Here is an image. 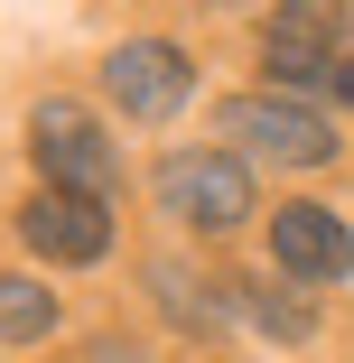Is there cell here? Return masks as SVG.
Listing matches in <instances>:
<instances>
[{
  "instance_id": "6da1fadb",
  "label": "cell",
  "mask_w": 354,
  "mask_h": 363,
  "mask_svg": "<svg viewBox=\"0 0 354 363\" xmlns=\"http://www.w3.org/2000/svg\"><path fill=\"white\" fill-rule=\"evenodd\" d=\"M224 140H233V159H270V168H326L336 159V130L289 94H233Z\"/></svg>"
},
{
  "instance_id": "7a4b0ae2",
  "label": "cell",
  "mask_w": 354,
  "mask_h": 363,
  "mask_svg": "<svg viewBox=\"0 0 354 363\" xmlns=\"http://www.w3.org/2000/svg\"><path fill=\"white\" fill-rule=\"evenodd\" d=\"M159 205L196 233H233L252 214V177L233 150H177V159H159Z\"/></svg>"
},
{
  "instance_id": "3957f363",
  "label": "cell",
  "mask_w": 354,
  "mask_h": 363,
  "mask_svg": "<svg viewBox=\"0 0 354 363\" xmlns=\"http://www.w3.org/2000/svg\"><path fill=\"white\" fill-rule=\"evenodd\" d=\"M28 150H38V168H47V186H65V196H103L112 186V140L94 130V112H75V103H38V121H28Z\"/></svg>"
},
{
  "instance_id": "277c9868",
  "label": "cell",
  "mask_w": 354,
  "mask_h": 363,
  "mask_svg": "<svg viewBox=\"0 0 354 363\" xmlns=\"http://www.w3.org/2000/svg\"><path fill=\"white\" fill-rule=\"evenodd\" d=\"M103 84H112V103H121L131 121H168V112L196 94V65H187L177 47H159V38H140V47H121V56L103 65Z\"/></svg>"
},
{
  "instance_id": "5b68a950",
  "label": "cell",
  "mask_w": 354,
  "mask_h": 363,
  "mask_svg": "<svg viewBox=\"0 0 354 363\" xmlns=\"http://www.w3.org/2000/svg\"><path fill=\"white\" fill-rule=\"evenodd\" d=\"M19 233H28V252H47V261H103V252H112V214H103V196L47 186V196H28Z\"/></svg>"
},
{
  "instance_id": "8992f818",
  "label": "cell",
  "mask_w": 354,
  "mask_h": 363,
  "mask_svg": "<svg viewBox=\"0 0 354 363\" xmlns=\"http://www.w3.org/2000/svg\"><path fill=\"white\" fill-rule=\"evenodd\" d=\"M270 252H280V270H299V279H345L354 270V233H345V214H326V205H280L270 214Z\"/></svg>"
},
{
  "instance_id": "52a82bcc",
  "label": "cell",
  "mask_w": 354,
  "mask_h": 363,
  "mask_svg": "<svg viewBox=\"0 0 354 363\" xmlns=\"http://www.w3.org/2000/svg\"><path fill=\"white\" fill-rule=\"evenodd\" d=\"M336 38H345V10H280L270 19V75H280V94L289 84H336Z\"/></svg>"
},
{
  "instance_id": "ba28073f",
  "label": "cell",
  "mask_w": 354,
  "mask_h": 363,
  "mask_svg": "<svg viewBox=\"0 0 354 363\" xmlns=\"http://www.w3.org/2000/svg\"><path fill=\"white\" fill-rule=\"evenodd\" d=\"M56 326V298L38 279H0V345H28V335H47Z\"/></svg>"
},
{
  "instance_id": "9c48e42d",
  "label": "cell",
  "mask_w": 354,
  "mask_h": 363,
  "mask_svg": "<svg viewBox=\"0 0 354 363\" xmlns=\"http://www.w3.org/2000/svg\"><path fill=\"white\" fill-rule=\"evenodd\" d=\"M159 289H168V308H177L187 326H224V298H215V289L196 298V279H187V270H159Z\"/></svg>"
},
{
  "instance_id": "30bf717a",
  "label": "cell",
  "mask_w": 354,
  "mask_h": 363,
  "mask_svg": "<svg viewBox=\"0 0 354 363\" xmlns=\"http://www.w3.org/2000/svg\"><path fill=\"white\" fill-rule=\"evenodd\" d=\"M252 317H261V326H270V335H289V345H299V335H308V326H317V317H308V308H299V298H270V289H261V298H252Z\"/></svg>"
},
{
  "instance_id": "8fae6325",
  "label": "cell",
  "mask_w": 354,
  "mask_h": 363,
  "mask_svg": "<svg viewBox=\"0 0 354 363\" xmlns=\"http://www.w3.org/2000/svg\"><path fill=\"white\" fill-rule=\"evenodd\" d=\"M336 103L354 112V56H336Z\"/></svg>"
},
{
  "instance_id": "7c38bea8",
  "label": "cell",
  "mask_w": 354,
  "mask_h": 363,
  "mask_svg": "<svg viewBox=\"0 0 354 363\" xmlns=\"http://www.w3.org/2000/svg\"><path fill=\"white\" fill-rule=\"evenodd\" d=\"M94 363H140V354H121V345H103V354H94Z\"/></svg>"
}]
</instances>
